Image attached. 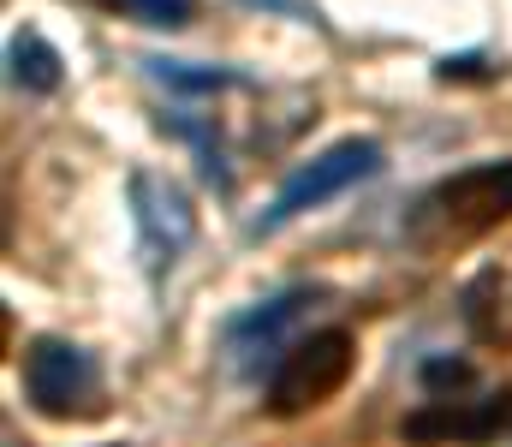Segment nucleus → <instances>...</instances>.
<instances>
[{
	"label": "nucleus",
	"mask_w": 512,
	"mask_h": 447,
	"mask_svg": "<svg viewBox=\"0 0 512 447\" xmlns=\"http://www.w3.org/2000/svg\"><path fill=\"white\" fill-rule=\"evenodd\" d=\"M12 84L36 90V96L60 90V54H54V42H42L36 30H18L12 36Z\"/></svg>",
	"instance_id": "0eeeda50"
},
{
	"label": "nucleus",
	"mask_w": 512,
	"mask_h": 447,
	"mask_svg": "<svg viewBox=\"0 0 512 447\" xmlns=\"http://www.w3.org/2000/svg\"><path fill=\"white\" fill-rule=\"evenodd\" d=\"M376 167H382V144H376V138H346V144L322 149L316 161H304V167L274 191V203L262 209V221H256L251 233H274V227L298 221L304 209H316V203H328V197L352 191V185H358V179H370Z\"/></svg>",
	"instance_id": "20e7f679"
},
{
	"label": "nucleus",
	"mask_w": 512,
	"mask_h": 447,
	"mask_svg": "<svg viewBox=\"0 0 512 447\" xmlns=\"http://www.w3.org/2000/svg\"><path fill=\"white\" fill-rule=\"evenodd\" d=\"M126 12H137L143 24H191L197 0H120Z\"/></svg>",
	"instance_id": "6e6552de"
},
{
	"label": "nucleus",
	"mask_w": 512,
	"mask_h": 447,
	"mask_svg": "<svg viewBox=\"0 0 512 447\" xmlns=\"http://www.w3.org/2000/svg\"><path fill=\"white\" fill-rule=\"evenodd\" d=\"M167 84H179V90H221V84H233L227 72H185V60H149Z\"/></svg>",
	"instance_id": "1a4fd4ad"
},
{
	"label": "nucleus",
	"mask_w": 512,
	"mask_h": 447,
	"mask_svg": "<svg viewBox=\"0 0 512 447\" xmlns=\"http://www.w3.org/2000/svg\"><path fill=\"white\" fill-rule=\"evenodd\" d=\"M501 221H512V155L441 179V185L417 203L411 239H417L423 251H447V245H465V239L495 233Z\"/></svg>",
	"instance_id": "f257e3e1"
},
{
	"label": "nucleus",
	"mask_w": 512,
	"mask_h": 447,
	"mask_svg": "<svg viewBox=\"0 0 512 447\" xmlns=\"http://www.w3.org/2000/svg\"><path fill=\"white\" fill-rule=\"evenodd\" d=\"M24 400L42 418H102L108 412V388H102V364L72 346V340H36L24 352Z\"/></svg>",
	"instance_id": "7ed1b4c3"
},
{
	"label": "nucleus",
	"mask_w": 512,
	"mask_h": 447,
	"mask_svg": "<svg viewBox=\"0 0 512 447\" xmlns=\"http://www.w3.org/2000/svg\"><path fill=\"white\" fill-rule=\"evenodd\" d=\"M358 364V340L346 328H316L304 340H292L268 376V412L274 418H304L316 406H328Z\"/></svg>",
	"instance_id": "f03ea898"
},
{
	"label": "nucleus",
	"mask_w": 512,
	"mask_h": 447,
	"mask_svg": "<svg viewBox=\"0 0 512 447\" xmlns=\"http://www.w3.org/2000/svg\"><path fill=\"white\" fill-rule=\"evenodd\" d=\"M512 418V394H483V400H429L417 406L399 436L411 447H465L501 436V424Z\"/></svg>",
	"instance_id": "39448f33"
},
{
	"label": "nucleus",
	"mask_w": 512,
	"mask_h": 447,
	"mask_svg": "<svg viewBox=\"0 0 512 447\" xmlns=\"http://www.w3.org/2000/svg\"><path fill=\"white\" fill-rule=\"evenodd\" d=\"M131 215H137V239H143V257L149 269H173V257L191 245V203L173 179H155V173H131Z\"/></svg>",
	"instance_id": "423d86ee"
},
{
	"label": "nucleus",
	"mask_w": 512,
	"mask_h": 447,
	"mask_svg": "<svg viewBox=\"0 0 512 447\" xmlns=\"http://www.w3.org/2000/svg\"><path fill=\"white\" fill-rule=\"evenodd\" d=\"M423 382L429 388H471V364L465 358H435V364H423Z\"/></svg>",
	"instance_id": "9d476101"
}]
</instances>
